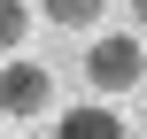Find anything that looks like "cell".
<instances>
[{
	"label": "cell",
	"instance_id": "1",
	"mask_svg": "<svg viewBox=\"0 0 147 139\" xmlns=\"http://www.w3.org/2000/svg\"><path fill=\"white\" fill-rule=\"evenodd\" d=\"M85 77H93V93L124 101V93L147 77V46L132 39V31H109V39H93V46H85Z\"/></svg>",
	"mask_w": 147,
	"mask_h": 139
},
{
	"label": "cell",
	"instance_id": "2",
	"mask_svg": "<svg viewBox=\"0 0 147 139\" xmlns=\"http://www.w3.org/2000/svg\"><path fill=\"white\" fill-rule=\"evenodd\" d=\"M47 101H54V77H47L39 62H0V116H8V124L47 116Z\"/></svg>",
	"mask_w": 147,
	"mask_h": 139
},
{
	"label": "cell",
	"instance_id": "3",
	"mask_svg": "<svg viewBox=\"0 0 147 139\" xmlns=\"http://www.w3.org/2000/svg\"><path fill=\"white\" fill-rule=\"evenodd\" d=\"M62 132H70V139H124V108H109V101L62 108Z\"/></svg>",
	"mask_w": 147,
	"mask_h": 139
},
{
	"label": "cell",
	"instance_id": "4",
	"mask_svg": "<svg viewBox=\"0 0 147 139\" xmlns=\"http://www.w3.org/2000/svg\"><path fill=\"white\" fill-rule=\"evenodd\" d=\"M39 8H47V23H62V31H85V23H101L109 0H39Z\"/></svg>",
	"mask_w": 147,
	"mask_h": 139
},
{
	"label": "cell",
	"instance_id": "5",
	"mask_svg": "<svg viewBox=\"0 0 147 139\" xmlns=\"http://www.w3.org/2000/svg\"><path fill=\"white\" fill-rule=\"evenodd\" d=\"M23 31H31L23 0H0V54H16V46H23Z\"/></svg>",
	"mask_w": 147,
	"mask_h": 139
},
{
	"label": "cell",
	"instance_id": "6",
	"mask_svg": "<svg viewBox=\"0 0 147 139\" xmlns=\"http://www.w3.org/2000/svg\"><path fill=\"white\" fill-rule=\"evenodd\" d=\"M132 15H140V23H147V0H132Z\"/></svg>",
	"mask_w": 147,
	"mask_h": 139
}]
</instances>
